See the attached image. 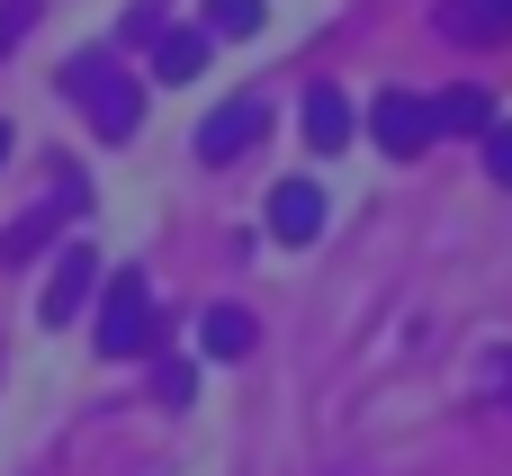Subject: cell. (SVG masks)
<instances>
[{
	"mask_svg": "<svg viewBox=\"0 0 512 476\" xmlns=\"http://www.w3.org/2000/svg\"><path fill=\"white\" fill-rule=\"evenodd\" d=\"M63 90L90 108V126H99L108 144H126V135L144 126V90H135V81H126L108 54H81V63H63Z\"/></svg>",
	"mask_w": 512,
	"mask_h": 476,
	"instance_id": "obj_1",
	"label": "cell"
},
{
	"mask_svg": "<svg viewBox=\"0 0 512 476\" xmlns=\"http://www.w3.org/2000/svg\"><path fill=\"white\" fill-rule=\"evenodd\" d=\"M99 351H108V360L153 351V279H144V270H117V279H108V297H99Z\"/></svg>",
	"mask_w": 512,
	"mask_h": 476,
	"instance_id": "obj_2",
	"label": "cell"
},
{
	"mask_svg": "<svg viewBox=\"0 0 512 476\" xmlns=\"http://www.w3.org/2000/svg\"><path fill=\"white\" fill-rule=\"evenodd\" d=\"M90 288H99V252H90V243H63V252H54V279H45V297H36V324H72V315L90 306Z\"/></svg>",
	"mask_w": 512,
	"mask_h": 476,
	"instance_id": "obj_3",
	"label": "cell"
},
{
	"mask_svg": "<svg viewBox=\"0 0 512 476\" xmlns=\"http://www.w3.org/2000/svg\"><path fill=\"white\" fill-rule=\"evenodd\" d=\"M261 126H270V108H261V99H225V108L198 126V162H234V153H252V144H261Z\"/></svg>",
	"mask_w": 512,
	"mask_h": 476,
	"instance_id": "obj_4",
	"label": "cell"
},
{
	"mask_svg": "<svg viewBox=\"0 0 512 476\" xmlns=\"http://www.w3.org/2000/svg\"><path fill=\"white\" fill-rule=\"evenodd\" d=\"M369 135H378L387 153H423V144H432V99H414V90H378Z\"/></svg>",
	"mask_w": 512,
	"mask_h": 476,
	"instance_id": "obj_5",
	"label": "cell"
},
{
	"mask_svg": "<svg viewBox=\"0 0 512 476\" xmlns=\"http://www.w3.org/2000/svg\"><path fill=\"white\" fill-rule=\"evenodd\" d=\"M270 234H279V243H315V234H324V189H315V180L270 189Z\"/></svg>",
	"mask_w": 512,
	"mask_h": 476,
	"instance_id": "obj_6",
	"label": "cell"
},
{
	"mask_svg": "<svg viewBox=\"0 0 512 476\" xmlns=\"http://www.w3.org/2000/svg\"><path fill=\"white\" fill-rule=\"evenodd\" d=\"M72 207H81V180L63 171V180H54V198H45V207H36L27 225H9V234H0V261H27V252H36V243H45V234H54V225L72 216Z\"/></svg>",
	"mask_w": 512,
	"mask_h": 476,
	"instance_id": "obj_7",
	"label": "cell"
},
{
	"mask_svg": "<svg viewBox=\"0 0 512 476\" xmlns=\"http://www.w3.org/2000/svg\"><path fill=\"white\" fill-rule=\"evenodd\" d=\"M252 333H261V324H252L243 306H207V315H198V351H207V360H243Z\"/></svg>",
	"mask_w": 512,
	"mask_h": 476,
	"instance_id": "obj_8",
	"label": "cell"
},
{
	"mask_svg": "<svg viewBox=\"0 0 512 476\" xmlns=\"http://www.w3.org/2000/svg\"><path fill=\"white\" fill-rule=\"evenodd\" d=\"M495 126V99L486 90H441L432 99V135H486Z\"/></svg>",
	"mask_w": 512,
	"mask_h": 476,
	"instance_id": "obj_9",
	"label": "cell"
},
{
	"mask_svg": "<svg viewBox=\"0 0 512 476\" xmlns=\"http://www.w3.org/2000/svg\"><path fill=\"white\" fill-rule=\"evenodd\" d=\"M306 144L315 153H342L351 144V99L342 90H306Z\"/></svg>",
	"mask_w": 512,
	"mask_h": 476,
	"instance_id": "obj_10",
	"label": "cell"
},
{
	"mask_svg": "<svg viewBox=\"0 0 512 476\" xmlns=\"http://www.w3.org/2000/svg\"><path fill=\"white\" fill-rule=\"evenodd\" d=\"M153 72H162V81H198V72H207V27H171V36L153 45Z\"/></svg>",
	"mask_w": 512,
	"mask_h": 476,
	"instance_id": "obj_11",
	"label": "cell"
},
{
	"mask_svg": "<svg viewBox=\"0 0 512 476\" xmlns=\"http://www.w3.org/2000/svg\"><path fill=\"white\" fill-rule=\"evenodd\" d=\"M512 0H441V36H504Z\"/></svg>",
	"mask_w": 512,
	"mask_h": 476,
	"instance_id": "obj_12",
	"label": "cell"
},
{
	"mask_svg": "<svg viewBox=\"0 0 512 476\" xmlns=\"http://www.w3.org/2000/svg\"><path fill=\"white\" fill-rule=\"evenodd\" d=\"M261 27V0H207V36H252Z\"/></svg>",
	"mask_w": 512,
	"mask_h": 476,
	"instance_id": "obj_13",
	"label": "cell"
},
{
	"mask_svg": "<svg viewBox=\"0 0 512 476\" xmlns=\"http://www.w3.org/2000/svg\"><path fill=\"white\" fill-rule=\"evenodd\" d=\"M153 405H189V360H162L153 369Z\"/></svg>",
	"mask_w": 512,
	"mask_h": 476,
	"instance_id": "obj_14",
	"label": "cell"
},
{
	"mask_svg": "<svg viewBox=\"0 0 512 476\" xmlns=\"http://www.w3.org/2000/svg\"><path fill=\"white\" fill-rule=\"evenodd\" d=\"M36 9H45V0H0V54H9V45L36 27Z\"/></svg>",
	"mask_w": 512,
	"mask_h": 476,
	"instance_id": "obj_15",
	"label": "cell"
},
{
	"mask_svg": "<svg viewBox=\"0 0 512 476\" xmlns=\"http://www.w3.org/2000/svg\"><path fill=\"white\" fill-rule=\"evenodd\" d=\"M486 171L512 189V126H486Z\"/></svg>",
	"mask_w": 512,
	"mask_h": 476,
	"instance_id": "obj_16",
	"label": "cell"
},
{
	"mask_svg": "<svg viewBox=\"0 0 512 476\" xmlns=\"http://www.w3.org/2000/svg\"><path fill=\"white\" fill-rule=\"evenodd\" d=\"M495 387H504V396H512V360H495Z\"/></svg>",
	"mask_w": 512,
	"mask_h": 476,
	"instance_id": "obj_17",
	"label": "cell"
},
{
	"mask_svg": "<svg viewBox=\"0 0 512 476\" xmlns=\"http://www.w3.org/2000/svg\"><path fill=\"white\" fill-rule=\"evenodd\" d=\"M0 162H9V126H0Z\"/></svg>",
	"mask_w": 512,
	"mask_h": 476,
	"instance_id": "obj_18",
	"label": "cell"
}]
</instances>
